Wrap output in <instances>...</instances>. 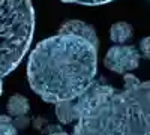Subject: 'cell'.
I'll return each instance as SVG.
<instances>
[{
    "label": "cell",
    "instance_id": "1",
    "mask_svg": "<svg viewBox=\"0 0 150 135\" xmlns=\"http://www.w3.org/2000/svg\"><path fill=\"white\" fill-rule=\"evenodd\" d=\"M98 48V35L90 24L65 21L57 35L41 41L29 56L32 90L54 105L78 99L95 81Z\"/></svg>",
    "mask_w": 150,
    "mask_h": 135
},
{
    "label": "cell",
    "instance_id": "2",
    "mask_svg": "<svg viewBox=\"0 0 150 135\" xmlns=\"http://www.w3.org/2000/svg\"><path fill=\"white\" fill-rule=\"evenodd\" d=\"M114 90L78 119L74 135H150V80L125 74Z\"/></svg>",
    "mask_w": 150,
    "mask_h": 135
},
{
    "label": "cell",
    "instance_id": "3",
    "mask_svg": "<svg viewBox=\"0 0 150 135\" xmlns=\"http://www.w3.org/2000/svg\"><path fill=\"white\" fill-rule=\"evenodd\" d=\"M35 33L32 0H0V95L3 80L29 51Z\"/></svg>",
    "mask_w": 150,
    "mask_h": 135
},
{
    "label": "cell",
    "instance_id": "4",
    "mask_svg": "<svg viewBox=\"0 0 150 135\" xmlns=\"http://www.w3.org/2000/svg\"><path fill=\"white\" fill-rule=\"evenodd\" d=\"M140 59V50H137L134 45H114L107 51L104 65L107 69L125 75L138 68Z\"/></svg>",
    "mask_w": 150,
    "mask_h": 135
},
{
    "label": "cell",
    "instance_id": "5",
    "mask_svg": "<svg viewBox=\"0 0 150 135\" xmlns=\"http://www.w3.org/2000/svg\"><path fill=\"white\" fill-rule=\"evenodd\" d=\"M132 36H134V29L129 23L117 21L110 29V39L116 45H123L125 42L131 41Z\"/></svg>",
    "mask_w": 150,
    "mask_h": 135
},
{
    "label": "cell",
    "instance_id": "6",
    "mask_svg": "<svg viewBox=\"0 0 150 135\" xmlns=\"http://www.w3.org/2000/svg\"><path fill=\"white\" fill-rule=\"evenodd\" d=\"M6 110L9 116L12 117H24L27 116L29 110H30V104H29V99L23 95H14L9 98V101L6 104Z\"/></svg>",
    "mask_w": 150,
    "mask_h": 135
},
{
    "label": "cell",
    "instance_id": "7",
    "mask_svg": "<svg viewBox=\"0 0 150 135\" xmlns=\"http://www.w3.org/2000/svg\"><path fill=\"white\" fill-rule=\"evenodd\" d=\"M17 126L9 116H0V135H17Z\"/></svg>",
    "mask_w": 150,
    "mask_h": 135
},
{
    "label": "cell",
    "instance_id": "8",
    "mask_svg": "<svg viewBox=\"0 0 150 135\" xmlns=\"http://www.w3.org/2000/svg\"><path fill=\"white\" fill-rule=\"evenodd\" d=\"M66 3H77V5H86V6H98V5H107L112 0H62Z\"/></svg>",
    "mask_w": 150,
    "mask_h": 135
},
{
    "label": "cell",
    "instance_id": "9",
    "mask_svg": "<svg viewBox=\"0 0 150 135\" xmlns=\"http://www.w3.org/2000/svg\"><path fill=\"white\" fill-rule=\"evenodd\" d=\"M140 54L146 60H150V36H146V38L141 39V42H140Z\"/></svg>",
    "mask_w": 150,
    "mask_h": 135
},
{
    "label": "cell",
    "instance_id": "10",
    "mask_svg": "<svg viewBox=\"0 0 150 135\" xmlns=\"http://www.w3.org/2000/svg\"><path fill=\"white\" fill-rule=\"evenodd\" d=\"M50 135H69V134L65 132V131H56V132H51Z\"/></svg>",
    "mask_w": 150,
    "mask_h": 135
}]
</instances>
